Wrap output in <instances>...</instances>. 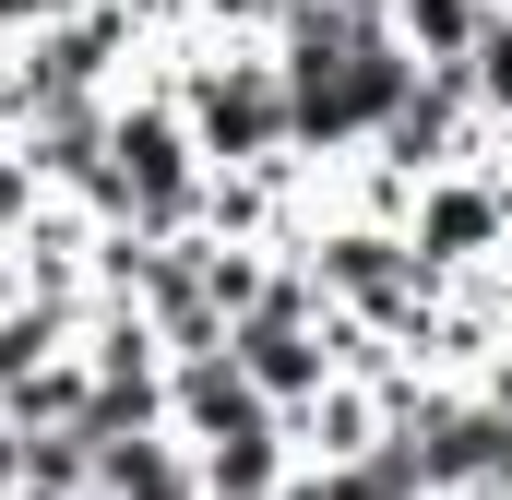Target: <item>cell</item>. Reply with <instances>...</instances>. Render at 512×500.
Listing matches in <instances>:
<instances>
[{"instance_id": "cell-1", "label": "cell", "mask_w": 512, "mask_h": 500, "mask_svg": "<svg viewBox=\"0 0 512 500\" xmlns=\"http://www.w3.org/2000/svg\"><path fill=\"white\" fill-rule=\"evenodd\" d=\"M155 84L179 96V120L203 143V167H286L298 155V131H286V60H274V36H179V48H155Z\"/></svg>"}, {"instance_id": "cell-2", "label": "cell", "mask_w": 512, "mask_h": 500, "mask_svg": "<svg viewBox=\"0 0 512 500\" xmlns=\"http://www.w3.org/2000/svg\"><path fill=\"white\" fill-rule=\"evenodd\" d=\"M84 215H96V227H131V239H179V227H203V143H191L179 96H167L155 72L120 84V108H108V167H96Z\"/></svg>"}, {"instance_id": "cell-3", "label": "cell", "mask_w": 512, "mask_h": 500, "mask_svg": "<svg viewBox=\"0 0 512 500\" xmlns=\"http://www.w3.org/2000/svg\"><path fill=\"white\" fill-rule=\"evenodd\" d=\"M382 429H393V405H382V381H358V370H334L322 393H298V405H286L298 465H358Z\"/></svg>"}, {"instance_id": "cell-4", "label": "cell", "mask_w": 512, "mask_h": 500, "mask_svg": "<svg viewBox=\"0 0 512 500\" xmlns=\"http://www.w3.org/2000/svg\"><path fill=\"white\" fill-rule=\"evenodd\" d=\"M96 500H215V489L179 429H131V441H96Z\"/></svg>"}, {"instance_id": "cell-5", "label": "cell", "mask_w": 512, "mask_h": 500, "mask_svg": "<svg viewBox=\"0 0 512 500\" xmlns=\"http://www.w3.org/2000/svg\"><path fill=\"white\" fill-rule=\"evenodd\" d=\"M489 24H501V0H393V36L417 60H477Z\"/></svg>"}, {"instance_id": "cell-6", "label": "cell", "mask_w": 512, "mask_h": 500, "mask_svg": "<svg viewBox=\"0 0 512 500\" xmlns=\"http://www.w3.org/2000/svg\"><path fill=\"white\" fill-rule=\"evenodd\" d=\"M24 500H96V441L84 429H24Z\"/></svg>"}, {"instance_id": "cell-7", "label": "cell", "mask_w": 512, "mask_h": 500, "mask_svg": "<svg viewBox=\"0 0 512 500\" xmlns=\"http://www.w3.org/2000/svg\"><path fill=\"white\" fill-rule=\"evenodd\" d=\"M60 12H72V0H0V48H12V36H36V24H60Z\"/></svg>"}, {"instance_id": "cell-8", "label": "cell", "mask_w": 512, "mask_h": 500, "mask_svg": "<svg viewBox=\"0 0 512 500\" xmlns=\"http://www.w3.org/2000/svg\"><path fill=\"white\" fill-rule=\"evenodd\" d=\"M0 500H24V429L0 417Z\"/></svg>"}, {"instance_id": "cell-9", "label": "cell", "mask_w": 512, "mask_h": 500, "mask_svg": "<svg viewBox=\"0 0 512 500\" xmlns=\"http://www.w3.org/2000/svg\"><path fill=\"white\" fill-rule=\"evenodd\" d=\"M489 500H512V453H501V477H489Z\"/></svg>"}, {"instance_id": "cell-10", "label": "cell", "mask_w": 512, "mask_h": 500, "mask_svg": "<svg viewBox=\"0 0 512 500\" xmlns=\"http://www.w3.org/2000/svg\"><path fill=\"white\" fill-rule=\"evenodd\" d=\"M262 500H286V489H262Z\"/></svg>"}, {"instance_id": "cell-11", "label": "cell", "mask_w": 512, "mask_h": 500, "mask_svg": "<svg viewBox=\"0 0 512 500\" xmlns=\"http://www.w3.org/2000/svg\"><path fill=\"white\" fill-rule=\"evenodd\" d=\"M501 12H512V0H501Z\"/></svg>"}]
</instances>
